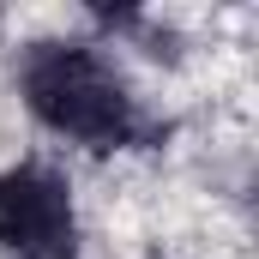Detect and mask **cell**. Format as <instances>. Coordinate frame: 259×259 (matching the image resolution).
Here are the masks:
<instances>
[{
	"instance_id": "obj_1",
	"label": "cell",
	"mask_w": 259,
	"mask_h": 259,
	"mask_svg": "<svg viewBox=\"0 0 259 259\" xmlns=\"http://www.w3.org/2000/svg\"><path fill=\"white\" fill-rule=\"evenodd\" d=\"M24 97H30L36 121H49L55 133H72L84 145H121L133 133L127 84L91 49H42L24 66Z\"/></svg>"
},
{
	"instance_id": "obj_2",
	"label": "cell",
	"mask_w": 259,
	"mask_h": 259,
	"mask_svg": "<svg viewBox=\"0 0 259 259\" xmlns=\"http://www.w3.org/2000/svg\"><path fill=\"white\" fill-rule=\"evenodd\" d=\"M0 247L24 259H49V253H72V199L66 181L24 163L0 175Z\"/></svg>"
},
{
	"instance_id": "obj_3",
	"label": "cell",
	"mask_w": 259,
	"mask_h": 259,
	"mask_svg": "<svg viewBox=\"0 0 259 259\" xmlns=\"http://www.w3.org/2000/svg\"><path fill=\"white\" fill-rule=\"evenodd\" d=\"M49 259H72V253H49Z\"/></svg>"
}]
</instances>
